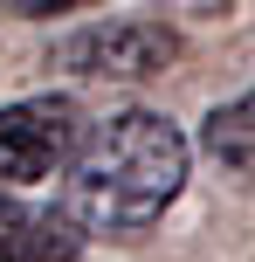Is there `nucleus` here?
I'll return each mask as SVG.
<instances>
[{
	"label": "nucleus",
	"instance_id": "f257e3e1",
	"mask_svg": "<svg viewBox=\"0 0 255 262\" xmlns=\"http://www.w3.org/2000/svg\"><path fill=\"white\" fill-rule=\"evenodd\" d=\"M187 186V138L159 111H118L90 124L62 172V200L90 235H138Z\"/></svg>",
	"mask_w": 255,
	"mask_h": 262
},
{
	"label": "nucleus",
	"instance_id": "f03ea898",
	"mask_svg": "<svg viewBox=\"0 0 255 262\" xmlns=\"http://www.w3.org/2000/svg\"><path fill=\"white\" fill-rule=\"evenodd\" d=\"M179 62V35L166 21H97L55 41V69L69 76H97V83H138Z\"/></svg>",
	"mask_w": 255,
	"mask_h": 262
},
{
	"label": "nucleus",
	"instance_id": "7ed1b4c3",
	"mask_svg": "<svg viewBox=\"0 0 255 262\" xmlns=\"http://www.w3.org/2000/svg\"><path fill=\"white\" fill-rule=\"evenodd\" d=\"M83 111L69 97H28L0 111V186H35L49 172H69L83 145Z\"/></svg>",
	"mask_w": 255,
	"mask_h": 262
},
{
	"label": "nucleus",
	"instance_id": "20e7f679",
	"mask_svg": "<svg viewBox=\"0 0 255 262\" xmlns=\"http://www.w3.org/2000/svg\"><path fill=\"white\" fill-rule=\"evenodd\" d=\"M90 228L69 200H28L0 186V262H76Z\"/></svg>",
	"mask_w": 255,
	"mask_h": 262
},
{
	"label": "nucleus",
	"instance_id": "39448f33",
	"mask_svg": "<svg viewBox=\"0 0 255 262\" xmlns=\"http://www.w3.org/2000/svg\"><path fill=\"white\" fill-rule=\"evenodd\" d=\"M200 152L214 159L221 172H235V180H255V90H242V97H228V104L207 111Z\"/></svg>",
	"mask_w": 255,
	"mask_h": 262
},
{
	"label": "nucleus",
	"instance_id": "423d86ee",
	"mask_svg": "<svg viewBox=\"0 0 255 262\" xmlns=\"http://www.w3.org/2000/svg\"><path fill=\"white\" fill-rule=\"evenodd\" d=\"M69 7H97V0H0V14L14 21H41V14H69Z\"/></svg>",
	"mask_w": 255,
	"mask_h": 262
}]
</instances>
